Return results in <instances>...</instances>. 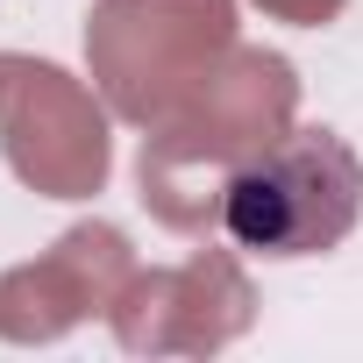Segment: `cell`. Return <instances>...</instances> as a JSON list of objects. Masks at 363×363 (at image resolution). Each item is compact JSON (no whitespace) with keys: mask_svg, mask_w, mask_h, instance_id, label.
<instances>
[{"mask_svg":"<svg viewBox=\"0 0 363 363\" xmlns=\"http://www.w3.org/2000/svg\"><path fill=\"white\" fill-rule=\"evenodd\" d=\"M363 214V157L335 128H292L285 143L242 157L221 186V228L264 264L328 257Z\"/></svg>","mask_w":363,"mask_h":363,"instance_id":"cell-1","label":"cell"}]
</instances>
